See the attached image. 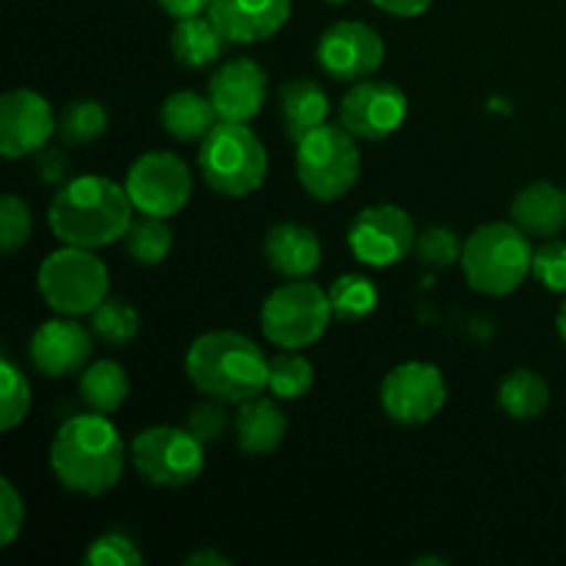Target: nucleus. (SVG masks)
Wrapping results in <instances>:
<instances>
[{"mask_svg":"<svg viewBox=\"0 0 566 566\" xmlns=\"http://www.w3.org/2000/svg\"><path fill=\"white\" fill-rule=\"evenodd\" d=\"M50 468L64 490L99 497L119 484L125 470V442L108 415H75L55 431Z\"/></svg>","mask_w":566,"mask_h":566,"instance_id":"f257e3e1","label":"nucleus"},{"mask_svg":"<svg viewBox=\"0 0 566 566\" xmlns=\"http://www.w3.org/2000/svg\"><path fill=\"white\" fill-rule=\"evenodd\" d=\"M133 210L125 186L103 175H83L55 191L48 224L66 247L103 249L125 238Z\"/></svg>","mask_w":566,"mask_h":566,"instance_id":"f03ea898","label":"nucleus"},{"mask_svg":"<svg viewBox=\"0 0 566 566\" xmlns=\"http://www.w3.org/2000/svg\"><path fill=\"white\" fill-rule=\"evenodd\" d=\"M269 363L252 337L221 329L199 335L191 343L186 374L202 396L241 407L249 398L263 396L269 387Z\"/></svg>","mask_w":566,"mask_h":566,"instance_id":"7ed1b4c3","label":"nucleus"},{"mask_svg":"<svg viewBox=\"0 0 566 566\" xmlns=\"http://www.w3.org/2000/svg\"><path fill=\"white\" fill-rule=\"evenodd\" d=\"M459 263L473 291L484 296H509L534 269V249L531 238L514 221H490L464 241Z\"/></svg>","mask_w":566,"mask_h":566,"instance_id":"20e7f679","label":"nucleus"},{"mask_svg":"<svg viewBox=\"0 0 566 566\" xmlns=\"http://www.w3.org/2000/svg\"><path fill=\"white\" fill-rule=\"evenodd\" d=\"M199 171L216 193L249 197L269 175V153L241 122H219L199 144Z\"/></svg>","mask_w":566,"mask_h":566,"instance_id":"39448f33","label":"nucleus"},{"mask_svg":"<svg viewBox=\"0 0 566 566\" xmlns=\"http://www.w3.org/2000/svg\"><path fill=\"white\" fill-rule=\"evenodd\" d=\"M39 296L61 315H88L108 298L111 276L103 260L83 247L55 249L39 263Z\"/></svg>","mask_w":566,"mask_h":566,"instance_id":"423d86ee","label":"nucleus"},{"mask_svg":"<svg viewBox=\"0 0 566 566\" xmlns=\"http://www.w3.org/2000/svg\"><path fill=\"white\" fill-rule=\"evenodd\" d=\"M329 321V291L307 280H291L271 291L260 310V329L265 340L282 352H298L318 343Z\"/></svg>","mask_w":566,"mask_h":566,"instance_id":"0eeeda50","label":"nucleus"},{"mask_svg":"<svg viewBox=\"0 0 566 566\" xmlns=\"http://www.w3.org/2000/svg\"><path fill=\"white\" fill-rule=\"evenodd\" d=\"M359 149L343 125H321L296 144V175L318 202L346 197L359 180Z\"/></svg>","mask_w":566,"mask_h":566,"instance_id":"6e6552de","label":"nucleus"},{"mask_svg":"<svg viewBox=\"0 0 566 566\" xmlns=\"http://www.w3.org/2000/svg\"><path fill=\"white\" fill-rule=\"evenodd\" d=\"M130 457L133 468L147 484L166 490L193 484L205 470L202 442L188 429L175 426H149L138 431Z\"/></svg>","mask_w":566,"mask_h":566,"instance_id":"1a4fd4ad","label":"nucleus"},{"mask_svg":"<svg viewBox=\"0 0 566 566\" xmlns=\"http://www.w3.org/2000/svg\"><path fill=\"white\" fill-rule=\"evenodd\" d=\"M125 191L130 197L133 208L144 216L155 219H169L180 213L188 205L193 191V177L186 160L175 153H144L133 160L125 177Z\"/></svg>","mask_w":566,"mask_h":566,"instance_id":"9d476101","label":"nucleus"},{"mask_svg":"<svg viewBox=\"0 0 566 566\" xmlns=\"http://www.w3.org/2000/svg\"><path fill=\"white\" fill-rule=\"evenodd\" d=\"M418 230L412 216L398 205H370L348 227V249L370 269H390L415 252Z\"/></svg>","mask_w":566,"mask_h":566,"instance_id":"9b49d317","label":"nucleus"},{"mask_svg":"<svg viewBox=\"0 0 566 566\" xmlns=\"http://www.w3.org/2000/svg\"><path fill=\"white\" fill-rule=\"evenodd\" d=\"M448 398L442 370L431 363L409 359L396 365L381 381V407L401 426L429 423Z\"/></svg>","mask_w":566,"mask_h":566,"instance_id":"f8f14e48","label":"nucleus"},{"mask_svg":"<svg viewBox=\"0 0 566 566\" xmlns=\"http://www.w3.org/2000/svg\"><path fill=\"white\" fill-rule=\"evenodd\" d=\"M409 114V99L396 83L390 81H363L354 83L340 103V125L354 138L381 142L401 130Z\"/></svg>","mask_w":566,"mask_h":566,"instance_id":"ddd939ff","label":"nucleus"},{"mask_svg":"<svg viewBox=\"0 0 566 566\" xmlns=\"http://www.w3.org/2000/svg\"><path fill=\"white\" fill-rule=\"evenodd\" d=\"M321 70L343 83L370 77L385 61V42L368 22L340 20L324 31L315 48Z\"/></svg>","mask_w":566,"mask_h":566,"instance_id":"4468645a","label":"nucleus"},{"mask_svg":"<svg viewBox=\"0 0 566 566\" xmlns=\"http://www.w3.org/2000/svg\"><path fill=\"white\" fill-rule=\"evenodd\" d=\"M55 119L48 99L33 88H14L0 99V153L17 160L48 147L55 133Z\"/></svg>","mask_w":566,"mask_h":566,"instance_id":"2eb2a0df","label":"nucleus"},{"mask_svg":"<svg viewBox=\"0 0 566 566\" xmlns=\"http://www.w3.org/2000/svg\"><path fill=\"white\" fill-rule=\"evenodd\" d=\"M269 94V72L254 59H232L213 72L208 83V97L219 122H252L260 114Z\"/></svg>","mask_w":566,"mask_h":566,"instance_id":"dca6fc26","label":"nucleus"},{"mask_svg":"<svg viewBox=\"0 0 566 566\" xmlns=\"http://www.w3.org/2000/svg\"><path fill=\"white\" fill-rule=\"evenodd\" d=\"M92 335L83 324L70 318H53L44 321L31 337V354L33 368L42 370L44 376H72L83 374V368L92 359Z\"/></svg>","mask_w":566,"mask_h":566,"instance_id":"f3484780","label":"nucleus"},{"mask_svg":"<svg viewBox=\"0 0 566 566\" xmlns=\"http://www.w3.org/2000/svg\"><path fill=\"white\" fill-rule=\"evenodd\" d=\"M208 17L227 42L254 44L285 28L291 20V0H210Z\"/></svg>","mask_w":566,"mask_h":566,"instance_id":"a211bd4d","label":"nucleus"},{"mask_svg":"<svg viewBox=\"0 0 566 566\" xmlns=\"http://www.w3.org/2000/svg\"><path fill=\"white\" fill-rule=\"evenodd\" d=\"M265 260L285 280H304L321 265V241L310 227L282 221L271 227L263 243Z\"/></svg>","mask_w":566,"mask_h":566,"instance_id":"6ab92c4d","label":"nucleus"},{"mask_svg":"<svg viewBox=\"0 0 566 566\" xmlns=\"http://www.w3.org/2000/svg\"><path fill=\"white\" fill-rule=\"evenodd\" d=\"M512 221L528 238H556L566 230V191L553 182H531L514 197Z\"/></svg>","mask_w":566,"mask_h":566,"instance_id":"aec40b11","label":"nucleus"},{"mask_svg":"<svg viewBox=\"0 0 566 566\" xmlns=\"http://www.w3.org/2000/svg\"><path fill=\"white\" fill-rule=\"evenodd\" d=\"M287 434V418L271 398H249L235 415V446L247 457H269Z\"/></svg>","mask_w":566,"mask_h":566,"instance_id":"412c9836","label":"nucleus"},{"mask_svg":"<svg viewBox=\"0 0 566 566\" xmlns=\"http://www.w3.org/2000/svg\"><path fill=\"white\" fill-rule=\"evenodd\" d=\"M280 116L285 136L291 142H302L329 119V97L324 86L313 77H293L280 88Z\"/></svg>","mask_w":566,"mask_h":566,"instance_id":"4be33fe9","label":"nucleus"},{"mask_svg":"<svg viewBox=\"0 0 566 566\" xmlns=\"http://www.w3.org/2000/svg\"><path fill=\"white\" fill-rule=\"evenodd\" d=\"M160 125L177 142H202L216 125H219V114H216L210 97H202L197 92L169 94L160 105Z\"/></svg>","mask_w":566,"mask_h":566,"instance_id":"5701e85b","label":"nucleus"},{"mask_svg":"<svg viewBox=\"0 0 566 566\" xmlns=\"http://www.w3.org/2000/svg\"><path fill=\"white\" fill-rule=\"evenodd\" d=\"M169 42L177 64L188 66V70H202V66H210L219 61L227 39L210 17L197 14L177 20Z\"/></svg>","mask_w":566,"mask_h":566,"instance_id":"b1692460","label":"nucleus"},{"mask_svg":"<svg viewBox=\"0 0 566 566\" xmlns=\"http://www.w3.org/2000/svg\"><path fill=\"white\" fill-rule=\"evenodd\" d=\"M77 392H81V401L92 412L111 415L125 403L127 392H130V379H127L125 368L119 363H114V359H99V363H92L83 368Z\"/></svg>","mask_w":566,"mask_h":566,"instance_id":"393cba45","label":"nucleus"},{"mask_svg":"<svg viewBox=\"0 0 566 566\" xmlns=\"http://www.w3.org/2000/svg\"><path fill=\"white\" fill-rule=\"evenodd\" d=\"M497 403H501V409L509 418L534 420L551 403V390H547V381L539 374L528 368H517L501 381Z\"/></svg>","mask_w":566,"mask_h":566,"instance_id":"a878e982","label":"nucleus"},{"mask_svg":"<svg viewBox=\"0 0 566 566\" xmlns=\"http://www.w3.org/2000/svg\"><path fill=\"white\" fill-rule=\"evenodd\" d=\"M108 130V111L97 99H72L55 119V136L64 147H88Z\"/></svg>","mask_w":566,"mask_h":566,"instance_id":"bb28decb","label":"nucleus"},{"mask_svg":"<svg viewBox=\"0 0 566 566\" xmlns=\"http://www.w3.org/2000/svg\"><path fill=\"white\" fill-rule=\"evenodd\" d=\"M329 304L332 315L346 324H357L374 315L376 304H379V291L374 282L363 274H343L332 282L329 287Z\"/></svg>","mask_w":566,"mask_h":566,"instance_id":"cd10ccee","label":"nucleus"},{"mask_svg":"<svg viewBox=\"0 0 566 566\" xmlns=\"http://www.w3.org/2000/svg\"><path fill=\"white\" fill-rule=\"evenodd\" d=\"M125 252L127 258L142 265H158L169 258L171 252V230L164 219L144 216L133 219L125 232Z\"/></svg>","mask_w":566,"mask_h":566,"instance_id":"c85d7f7f","label":"nucleus"},{"mask_svg":"<svg viewBox=\"0 0 566 566\" xmlns=\"http://www.w3.org/2000/svg\"><path fill=\"white\" fill-rule=\"evenodd\" d=\"M313 381L315 370L310 359H304L302 354H276L269 363V390L271 396L282 398V401H296V398L307 396Z\"/></svg>","mask_w":566,"mask_h":566,"instance_id":"c756f323","label":"nucleus"},{"mask_svg":"<svg viewBox=\"0 0 566 566\" xmlns=\"http://www.w3.org/2000/svg\"><path fill=\"white\" fill-rule=\"evenodd\" d=\"M92 329L111 346H125L138 335L142 318L125 298H105L92 313Z\"/></svg>","mask_w":566,"mask_h":566,"instance_id":"7c9ffc66","label":"nucleus"},{"mask_svg":"<svg viewBox=\"0 0 566 566\" xmlns=\"http://www.w3.org/2000/svg\"><path fill=\"white\" fill-rule=\"evenodd\" d=\"M28 409H31V385L25 374L9 357H3L0 359V429L11 431L20 426Z\"/></svg>","mask_w":566,"mask_h":566,"instance_id":"2f4dec72","label":"nucleus"},{"mask_svg":"<svg viewBox=\"0 0 566 566\" xmlns=\"http://www.w3.org/2000/svg\"><path fill=\"white\" fill-rule=\"evenodd\" d=\"M464 252V243L451 227H426L415 241V254L420 263L431 265V269H448V265L459 263Z\"/></svg>","mask_w":566,"mask_h":566,"instance_id":"473e14b6","label":"nucleus"},{"mask_svg":"<svg viewBox=\"0 0 566 566\" xmlns=\"http://www.w3.org/2000/svg\"><path fill=\"white\" fill-rule=\"evenodd\" d=\"M83 564L92 566H142L144 556L136 542L122 531H108L88 545Z\"/></svg>","mask_w":566,"mask_h":566,"instance_id":"72a5a7b5","label":"nucleus"},{"mask_svg":"<svg viewBox=\"0 0 566 566\" xmlns=\"http://www.w3.org/2000/svg\"><path fill=\"white\" fill-rule=\"evenodd\" d=\"M31 232V208H28L20 197H14V193H6V197L0 199V249H3V254H11L17 252V249L25 247Z\"/></svg>","mask_w":566,"mask_h":566,"instance_id":"f704fd0d","label":"nucleus"},{"mask_svg":"<svg viewBox=\"0 0 566 566\" xmlns=\"http://www.w3.org/2000/svg\"><path fill=\"white\" fill-rule=\"evenodd\" d=\"M534 280L553 293H566V241L547 238L534 252Z\"/></svg>","mask_w":566,"mask_h":566,"instance_id":"c9c22d12","label":"nucleus"},{"mask_svg":"<svg viewBox=\"0 0 566 566\" xmlns=\"http://www.w3.org/2000/svg\"><path fill=\"white\" fill-rule=\"evenodd\" d=\"M227 426H230V415H227L224 401H216V398H208V401L202 403H193L186 420V429L191 431L202 446L221 440Z\"/></svg>","mask_w":566,"mask_h":566,"instance_id":"e433bc0d","label":"nucleus"},{"mask_svg":"<svg viewBox=\"0 0 566 566\" xmlns=\"http://www.w3.org/2000/svg\"><path fill=\"white\" fill-rule=\"evenodd\" d=\"M22 523H25V506H22L20 492L9 479H0V542L3 547H9L20 536Z\"/></svg>","mask_w":566,"mask_h":566,"instance_id":"4c0bfd02","label":"nucleus"},{"mask_svg":"<svg viewBox=\"0 0 566 566\" xmlns=\"http://www.w3.org/2000/svg\"><path fill=\"white\" fill-rule=\"evenodd\" d=\"M36 175L48 186H64L70 175V158L61 147H42L36 153Z\"/></svg>","mask_w":566,"mask_h":566,"instance_id":"58836bf2","label":"nucleus"},{"mask_svg":"<svg viewBox=\"0 0 566 566\" xmlns=\"http://www.w3.org/2000/svg\"><path fill=\"white\" fill-rule=\"evenodd\" d=\"M376 9L387 11L392 17H403V20H412V17H420L426 9H429L434 0H370Z\"/></svg>","mask_w":566,"mask_h":566,"instance_id":"ea45409f","label":"nucleus"},{"mask_svg":"<svg viewBox=\"0 0 566 566\" xmlns=\"http://www.w3.org/2000/svg\"><path fill=\"white\" fill-rule=\"evenodd\" d=\"M158 6L175 20H182V17H197L208 11L210 0H158Z\"/></svg>","mask_w":566,"mask_h":566,"instance_id":"a19ab883","label":"nucleus"},{"mask_svg":"<svg viewBox=\"0 0 566 566\" xmlns=\"http://www.w3.org/2000/svg\"><path fill=\"white\" fill-rule=\"evenodd\" d=\"M186 564H191V566H197V564L199 566H227V564H230V558L221 556V553L213 551V547H205V551L188 556Z\"/></svg>","mask_w":566,"mask_h":566,"instance_id":"79ce46f5","label":"nucleus"},{"mask_svg":"<svg viewBox=\"0 0 566 566\" xmlns=\"http://www.w3.org/2000/svg\"><path fill=\"white\" fill-rule=\"evenodd\" d=\"M556 326H558V335H562V340L566 343V302L558 307V318H556Z\"/></svg>","mask_w":566,"mask_h":566,"instance_id":"37998d69","label":"nucleus"},{"mask_svg":"<svg viewBox=\"0 0 566 566\" xmlns=\"http://www.w3.org/2000/svg\"><path fill=\"white\" fill-rule=\"evenodd\" d=\"M418 566H423V564H437V566H446V558H418V562H415Z\"/></svg>","mask_w":566,"mask_h":566,"instance_id":"c03bdc74","label":"nucleus"},{"mask_svg":"<svg viewBox=\"0 0 566 566\" xmlns=\"http://www.w3.org/2000/svg\"><path fill=\"white\" fill-rule=\"evenodd\" d=\"M326 3H348V0H326Z\"/></svg>","mask_w":566,"mask_h":566,"instance_id":"a18cd8bd","label":"nucleus"}]
</instances>
